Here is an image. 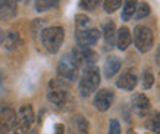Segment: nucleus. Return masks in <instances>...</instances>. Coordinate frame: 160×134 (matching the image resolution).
<instances>
[{
    "label": "nucleus",
    "mask_w": 160,
    "mask_h": 134,
    "mask_svg": "<svg viewBox=\"0 0 160 134\" xmlns=\"http://www.w3.org/2000/svg\"><path fill=\"white\" fill-rule=\"evenodd\" d=\"M100 86V69L96 65L84 68L82 75L79 78L78 83V91L82 97H88L92 93H96V90Z\"/></svg>",
    "instance_id": "f257e3e1"
},
{
    "label": "nucleus",
    "mask_w": 160,
    "mask_h": 134,
    "mask_svg": "<svg viewBox=\"0 0 160 134\" xmlns=\"http://www.w3.org/2000/svg\"><path fill=\"white\" fill-rule=\"evenodd\" d=\"M41 44L49 53H58L60 50L65 40V29L62 27H49V28L41 29L40 33Z\"/></svg>",
    "instance_id": "f03ea898"
},
{
    "label": "nucleus",
    "mask_w": 160,
    "mask_h": 134,
    "mask_svg": "<svg viewBox=\"0 0 160 134\" xmlns=\"http://www.w3.org/2000/svg\"><path fill=\"white\" fill-rule=\"evenodd\" d=\"M35 121V114L31 105H22L16 112V120L12 128V134H27Z\"/></svg>",
    "instance_id": "7ed1b4c3"
},
{
    "label": "nucleus",
    "mask_w": 160,
    "mask_h": 134,
    "mask_svg": "<svg viewBox=\"0 0 160 134\" xmlns=\"http://www.w3.org/2000/svg\"><path fill=\"white\" fill-rule=\"evenodd\" d=\"M69 99V88L62 80H50L47 88V100L56 108H62Z\"/></svg>",
    "instance_id": "20e7f679"
},
{
    "label": "nucleus",
    "mask_w": 160,
    "mask_h": 134,
    "mask_svg": "<svg viewBox=\"0 0 160 134\" xmlns=\"http://www.w3.org/2000/svg\"><path fill=\"white\" fill-rule=\"evenodd\" d=\"M58 75L59 80L65 83L77 81L79 77V67L72 59L71 55H63L58 63Z\"/></svg>",
    "instance_id": "39448f33"
},
{
    "label": "nucleus",
    "mask_w": 160,
    "mask_h": 134,
    "mask_svg": "<svg viewBox=\"0 0 160 134\" xmlns=\"http://www.w3.org/2000/svg\"><path fill=\"white\" fill-rule=\"evenodd\" d=\"M134 44L138 52L147 53L154 46V34L147 25H137L134 29Z\"/></svg>",
    "instance_id": "423d86ee"
},
{
    "label": "nucleus",
    "mask_w": 160,
    "mask_h": 134,
    "mask_svg": "<svg viewBox=\"0 0 160 134\" xmlns=\"http://www.w3.org/2000/svg\"><path fill=\"white\" fill-rule=\"evenodd\" d=\"M71 56H72V59L75 61V63H77L79 68L91 67V65H94V63L97 62V57H98L97 53L94 52L92 49H90V47H79V46H77V47L72 49Z\"/></svg>",
    "instance_id": "0eeeda50"
},
{
    "label": "nucleus",
    "mask_w": 160,
    "mask_h": 134,
    "mask_svg": "<svg viewBox=\"0 0 160 134\" xmlns=\"http://www.w3.org/2000/svg\"><path fill=\"white\" fill-rule=\"evenodd\" d=\"M16 120V110L8 103H0V134L12 133Z\"/></svg>",
    "instance_id": "6e6552de"
},
{
    "label": "nucleus",
    "mask_w": 160,
    "mask_h": 134,
    "mask_svg": "<svg viewBox=\"0 0 160 134\" xmlns=\"http://www.w3.org/2000/svg\"><path fill=\"white\" fill-rule=\"evenodd\" d=\"M100 31L96 27L90 29H84V31H75V40L79 47H90L96 46L97 41L100 40Z\"/></svg>",
    "instance_id": "1a4fd4ad"
},
{
    "label": "nucleus",
    "mask_w": 160,
    "mask_h": 134,
    "mask_svg": "<svg viewBox=\"0 0 160 134\" xmlns=\"http://www.w3.org/2000/svg\"><path fill=\"white\" fill-rule=\"evenodd\" d=\"M131 108L137 116L144 118V116H147L150 114V109H151L150 99L144 93H134L131 97Z\"/></svg>",
    "instance_id": "9d476101"
},
{
    "label": "nucleus",
    "mask_w": 160,
    "mask_h": 134,
    "mask_svg": "<svg viewBox=\"0 0 160 134\" xmlns=\"http://www.w3.org/2000/svg\"><path fill=\"white\" fill-rule=\"evenodd\" d=\"M113 100H115V93L113 91L109 90V88H100L94 96L92 105L100 112H106L113 105Z\"/></svg>",
    "instance_id": "9b49d317"
},
{
    "label": "nucleus",
    "mask_w": 160,
    "mask_h": 134,
    "mask_svg": "<svg viewBox=\"0 0 160 134\" xmlns=\"http://www.w3.org/2000/svg\"><path fill=\"white\" fill-rule=\"evenodd\" d=\"M138 84V75L137 71L134 68H128L122 72L119 78L116 80V87L121 90H126V91H132Z\"/></svg>",
    "instance_id": "f8f14e48"
},
{
    "label": "nucleus",
    "mask_w": 160,
    "mask_h": 134,
    "mask_svg": "<svg viewBox=\"0 0 160 134\" xmlns=\"http://www.w3.org/2000/svg\"><path fill=\"white\" fill-rule=\"evenodd\" d=\"M18 13V6L15 0H0V19L10 21Z\"/></svg>",
    "instance_id": "ddd939ff"
},
{
    "label": "nucleus",
    "mask_w": 160,
    "mask_h": 134,
    "mask_svg": "<svg viewBox=\"0 0 160 134\" xmlns=\"http://www.w3.org/2000/svg\"><path fill=\"white\" fill-rule=\"evenodd\" d=\"M122 67V61L118 56H109L106 59V62L103 65V72H104V77L107 80H110L113 77L116 75L119 69Z\"/></svg>",
    "instance_id": "4468645a"
},
{
    "label": "nucleus",
    "mask_w": 160,
    "mask_h": 134,
    "mask_svg": "<svg viewBox=\"0 0 160 134\" xmlns=\"http://www.w3.org/2000/svg\"><path fill=\"white\" fill-rule=\"evenodd\" d=\"M116 46L119 50H126V49L131 46L132 43V35H131V31L128 27H121V28L116 31Z\"/></svg>",
    "instance_id": "2eb2a0df"
},
{
    "label": "nucleus",
    "mask_w": 160,
    "mask_h": 134,
    "mask_svg": "<svg viewBox=\"0 0 160 134\" xmlns=\"http://www.w3.org/2000/svg\"><path fill=\"white\" fill-rule=\"evenodd\" d=\"M103 37H104V43H106L107 49L115 46V41H116V25H115L113 21H106L103 24Z\"/></svg>",
    "instance_id": "dca6fc26"
},
{
    "label": "nucleus",
    "mask_w": 160,
    "mask_h": 134,
    "mask_svg": "<svg viewBox=\"0 0 160 134\" xmlns=\"http://www.w3.org/2000/svg\"><path fill=\"white\" fill-rule=\"evenodd\" d=\"M72 128L77 134H90V122L84 115L78 114L72 118Z\"/></svg>",
    "instance_id": "f3484780"
},
{
    "label": "nucleus",
    "mask_w": 160,
    "mask_h": 134,
    "mask_svg": "<svg viewBox=\"0 0 160 134\" xmlns=\"http://www.w3.org/2000/svg\"><path fill=\"white\" fill-rule=\"evenodd\" d=\"M146 127L150 130L151 133L160 134V112L159 110H151L150 114L147 115Z\"/></svg>",
    "instance_id": "a211bd4d"
},
{
    "label": "nucleus",
    "mask_w": 160,
    "mask_h": 134,
    "mask_svg": "<svg viewBox=\"0 0 160 134\" xmlns=\"http://www.w3.org/2000/svg\"><path fill=\"white\" fill-rule=\"evenodd\" d=\"M3 44L8 50H15L18 49L22 44V40H21L19 34L15 33V31H9L8 34H5V40H3Z\"/></svg>",
    "instance_id": "6ab92c4d"
},
{
    "label": "nucleus",
    "mask_w": 160,
    "mask_h": 134,
    "mask_svg": "<svg viewBox=\"0 0 160 134\" xmlns=\"http://www.w3.org/2000/svg\"><path fill=\"white\" fill-rule=\"evenodd\" d=\"M137 6H138V0H123V10L121 13V18L123 21H129L135 15Z\"/></svg>",
    "instance_id": "aec40b11"
},
{
    "label": "nucleus",
    "mask_w": 160,
    "mask_h": 134,
    "mask_svg": "<svg viewBox=\"0 0 160 134\" xmlns=\"http://www.w3.org/2000/svg\"><path fill=\"white\" fill-rule=\"evenodd\" d=\"M94 28L91 18H88L87 15L79 13L75 16V31H84V29Z\"/></svg>",
    "instance_id": "412c9836"
},
{
    "label": "nucleus",
    "mask_w": 160,
    "mask_h": 134,
    "mask_svg": "<svg viewBox=\"0 0 160 134\" xmlns=\"http://www.w3.org/2000/svg\"><path fill=\"white\" fill-rule=\"evenodd\" d=\"M62 0H35V10L37 12H47L50 9H54L60 5Z\"/></svg>",
    "instance_id": "4be33fe9"
},
{
    "label": "nucleus",
    "mask_w": 160,
    "mask_h": 134,
    "mask_svg": "<svg viewBox=\"0 0 160 134\" xmlns=\"http://www.w3.org/2000/svg\"><path fill=\"white\" fill-rule=\"evenodd\" d=\"M153 84H154V74L150 68H146L142 71V75H141V86L144 90H148L153 87Z\"/></svg>",
    "instance_id": "5701e85b"
},
{
    "label": "nucleus",
    "mask_w": 160,
    "mask_h": 134,
    "mask_svg": "<svg viewBox=\"0 0 160 134\" xmlns=\"http://www.w3.org/2000/svg\"><path fill=\"white\" fill-rule=\"evenodd\" d=\"M151 12V8L148 3H146V2H142V3H140V5L137 6V10H135V19H142V18H147L148 15H150Z\"/></svg>",
    "instance_id": "b1692460"
},
{
    "label": "nucleus",
    "mask_w": 160,
    "mask_h": 134,
    "mask_svg": "<svg viewBox=\"0 0 160 134\" xmlns=\"http://www.w3.org/2000/svg\"><path fill=\"white\" fill-rule=\"evenodd\" d=\"M122 5V0H104L103 2V9L106 10L107 13H113L116 12Z\"/></svg>",
    "instance_id": "393cba45"
},
{
    "label": "nucleus",
    "mask_w": 160,
    "mask_h": 134,
    "mask_svg": "<svg viewBox=\"0 0 160 134\" xmlns=\"http://www.w3.org/2000/svg\"><path fill=\"white\" fill-rule=\"evenodd\" d=\"M100 3H102V0H79V8L91 12V10L97 9L98 6H100Z\"/></svg>",
    "instance_id": "a878e982"
},
{
    "label": "nucleus",
    "mask_w": 160,
    "mask_h": 134,
    "mask_svg": "<svg viewBox=\"0 0 160 134\" xmlns=\"http://www.w3.org/2000/svg\"><path fill=\"white\" fill-rule=\"evenodd\" d=\"M107 134H122L119 121L115 120V118H112V120L109 121V133Z\"/></svg>",
    "instance_id": "bb28decb"
},
{
    "label": "nucleus",
    "mask_w": 160,
    "mask_h": 134,
    "mask_svg": "<svg viewBox=\"0 0 160 134\" xmlns=\"http://www.w3.org/2000/svg\"><path fill=\"white\" fill-rule=\"evenodd\" d=\"M53 134H65V125L63 124H56Z\"/></svg>",
    "instance_id": "cd10ccee"
},
{
    "label": "nucleus",
    "mask_w": 160,
    "mask_h": 134,
    "mask_svg": "<svg viewBox=\"0 0 160 134\" xmlns=\"http://www.w3.org/2000/svg\"><path fill=\"white\" fill-rule=\"evenodd\" d=\"M3 94H5V87H3V81H2V78H0V99H2Z\"/></svg>",
    "instance_id": "c85d7f7f"
},
{
    "label": "nucleus",
    "mask_w": 160,
    "mask_h": 134,
    "mask_svg": "<svg viewBox=\"0 0 160 134\" xmlns=\"http://www.w3.org/2000/svg\"><path fill=\"white\" fill-rule=\"evenodd\" d=\"M3 40H5V31L0 28V46L3 44Z\"/></svg>",
    "instance_id": "c756f323"
},
{
    "label": "nucleus",
    "mask_w": 160,
    "mask_h": 134,
    "mask_svg": "<svg viewBox=\"0 0 160 134\" xmlns=\"http://www.w3.org/2000/svg\"><path fill=\"white\" fill-rule=\"evenodd\" d=\"M156 61H157V65L160 67V49H159V52H157V55H156Z\"/></svg>",
    "instance_id": "7c9ffc66"
},
{
    "label": "nucleus",
    "mask_w": 160,
    "mask_h": 134,
    "mask_svg": "<svg viewBox=\"0 0 160 134\" xmlns=\"http://www.w3.org/2000/svg\"><path fill=\"white\" fill-rule=\"evenodd\" d=\"M68 134H77V133H75V130H73L72 127H71V128L68 130Z\"/></svg>",
    "instance_id": "2f4dec72"
},
{
    "label": "nucleus",
    "mask_w": 160,
    "mask_h": 134,
    "mask_svg": "<svg viewBox=\"0 0 160 134\" xmlns=\"http://www.w3.org/2000/svg\"><path fill=\"white\" fill-rule=\"evenodd\" d=\"M126 134H140V133H135L134 130H128V133H126Z\"/></svg>",
    "instance_id": "473e14b6"
},
{
    "label": "nucleus",
    "mask_w": 160,
    "mask_h": 134,
    "mask_svg": "<svg viewBox=\"0 0 160 134\" xmlns=\"http://www.w3.org/2000/svg\"><path fill=\"white\" fill-rule=\"evenodd\" d=\"M27 134H38V133H37V131H35V130H32V131H31V130H29V131H28V133H27Z\"/></svg>",
    "instance_id": "72a5a7b5"
},
{
    "label": "nucleus",
    "mask_w": 160,
    "mask_h": 134,
    "mask_svg": "<svg viewBox=\"0 0 160 134\" xmlns=\"http://www.w3.org/2000/svg\"><path fill=\"white\" fill-rule=\"evenodd\" d=\"M15 2H19V0H15Z\"/></svg>",
    "instance_id": "f704fd0d"
}]
</instances>
